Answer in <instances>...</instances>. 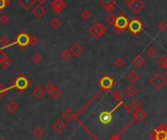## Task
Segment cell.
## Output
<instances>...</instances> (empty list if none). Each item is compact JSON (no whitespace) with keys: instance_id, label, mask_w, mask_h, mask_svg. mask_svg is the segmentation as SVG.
Here are the masks:
<instances>
[{"instance_id":"6da1fadb","label":"cell","mask_w":167,"mask_h":140,"mask_svg":"<svg viewBox=\"0 0 167 140\" xmlns=\"http://www.w3.org/2000/svg\"><path fill=\"white\" fill-rule=\"evenodd\" d=\"M88 31L91 37H93L95 39H99L106 33L107 28H106V26L102 22H96L90 26Z\"/></svg>"},{"instance_id":"7a4b0ae2","label":"cell","mask_w":167,"mask_h":140,"mask_svg":"<svg viewBox=\"0 0 167 140\" xmlns=\"http://www.w3.org/2000/svg\"><path fill=\"white\" fill-rule=\"evenodd\" d=\"M129 22H130V20L124 13H119L118 16H116V22H115V25L113 26V30H114L117 35L122 33L126 29H128Z\"/></svg>"},{"instance_id":"3957f363","label":"cell","mask_w":167,"mask_h":140,"mask_svg":"<svg viewBox=\"0 0 167 140\" xmlns=\"http://www.w3.org/2000/svg\"><path fill=\"white\" fill-rule=\"evenodd\" d=\"M145 29V25L141 21V19L138 17H134L130 20L129 26H128V30L132 33L133 35H140L143 30Z\"/></svg>"},{"instance_id":"277c9868","label":"cell","mask_w":167,"mask_h":140,"mask_svg":"<svg viewBox=\"0 0 167 140\" xmlns=\"http://www.w3.org/2000/svg\"><path fill=\"white\" fill-rule=\"evenodd\" d=\"M150 84H151L155 89L161 90L167 84V78L162 74H160V72H155V74L150 77Z\"/></svg>"},{"instance_id":"5b68a950","label":"cell","mask_w":167,"mask_h":140,"mask_svg":"<svg viewBox=\"0 0 167 140\" xmlns=\"http://www.w3.org/2000/svg\"><path fill=\"white\" fill-rule=\"evenodd\" d=\"M98 85L100 86V88L105 91H109L111 90V88L115 85V81L111 77L104 75L101 78L99 79L98 82Z\"/></svg>"},{"instance_id":"8992f818","label":"cell","mask_w":167,"mask_h":140,"mask_svg":"<svg viewBox=\"0 0 167 140\" xmlns=\"http://www.w3.org/2000/svg\"><path fill=\"white\" fill-rule=\"evenodd\" d=\"M30 40H31V36L29 35H27L26 32H22L18 35L15 43H17L20 48H26V46H28L30 44Z\"/></svg>"},{"instance_id":"52a82bcc","label":"cell","mask_w":167,"mask_h":140,"mask_svg":"<svg viewBox=\"0 0 167 140\" xmlns=\"http://www.w3.org/2000/svg\"><path fill=\"white\" fill-rule=\"evenodd\" d=\"M66 2L64 0H52L50 3L51 10L55 13V14H60L65 8H66Z\"/></svg>"},{"instance_id":"ba28073f","label":"cell","mask_w":167,"mask_h":140,"mask_svg":"<svg viewBox=\"0 0 167 140\" xmlns=\"http://www.w3.org/2000/svg\"><path fill=\"white\" fill-rule=\"evenodd\" d=\"M14 85L19 90H25L28 88V86L30 85V82L28 81V78L25 77H19L14 82Z\"/></svg>"},{"instance_id":"9c48e42d","label":"cell","mask_w":167,"mask_h":140,"mask_svg":"<svg viewBox=\"0 0 167 140\" xmlns=\"http://www.w3.org/2000/svg\"><path fill=\"white\" fill-rule=\"evenodd\" d=\"M150 137L155 140H167V135H166V131H165V128L164 126H160L158 129H156L155 131H153Z\"/></svg>"},{"instance_id":"30bf717a","label":"cell","mask_w":167,"mask_h":140,"mask_svg":"<svg viewBox=\"0 0 167 140\" xmlns=\"http://www.w3.org/2000/svg\"><path fill=\"white\" fill-rule=\"evenodd\" d=\"M129 7L133 12H135L138 14V13H141L145 8V3L143 1V0H135Z\"/></svg>"},{"instance_id":"8fae6325","label":"cell","mask_w":167,"mask_h":140,"mask_svg":"<svg viewBox=\"0 0 167 140\" xmlns=\"http://www.w3.org/2000/svg\"><path fill=\"white\" fill-rule=\"evenodd\" d=\"M69 50L71 51L72 55H73V56H75V57H80L81 55H83V53L85 52L84 47H83V46H82L81 44H79V43H74V44H72V45L70 46Z\"/></svg>"},{"instance_id":"7c38bea8","label":"cell","mask_w":167,"mask_h":140,"mask_svg":"<svg viewBox=\"0 0 167 140\" xmlns=\"http://www.w3.org/2000/svg\"><path fill=\"white\" fill-rule=\"evenodd\" d=\"M32 14L37 19H42L44 17L46 14V10L42 5H36L35 7L32 8Z\"/></svg>"},{"instance_id":"4fadbf2b","label":"cell","mask_w":167,"mask_h":140,"mask_svg":"<svg viewBox=\"0 0 167 140\" xmlns=\"http://www.w3.org/2000/svg\"><path fill=\"white\" fill-rule=\"evenodd\" d=\"M52 128L54 131L61 133L67 129V124H66V123H64L62 121V119H57V121L52 124Z\"/></svg>"},{"instance_id":"5bb4252c","label":"cell","mask_w":167,"mask_h":140,"mask_svg":"<svg viewBox=\"0 0 167 140\" xmlns=\"http://www.w3.org/2000/svg\"><path fill=\"white\" fill-rule=\"evenodd\" d=\"M32 94H33V96H35L37 100H42L45 96V94H46V90H45V88L42 87V86L37 85V87L33 89Z\"/></svg>"},{"instance_id":"9a60e30c","label":"cell","mask_w":167,"mask_h":140,"mask_svg":"<svg viewBox=\"0 0 167 140\" xmlns=\"http://www.w3.org/2000/svg\"><path fill=\"white\" fill-rule=\"evenodd\" d=\"M62 117L64 118V119H65L66 122L70 123V122L73 121V119H75L76 114H75V113L73 112L70 108H67V109L62 113Z\"/></svg>"},{"instance_id":"2e32d148","label":"cell","mask_w":167,"mask_h":140,"mask_svg":"<svg viewBox=\"0 0 167 140\" xmlns=\"http://www.w3.org/2000/svg\"><path fill=\"white\" fill-rule=\"evenodd\" d=\"M126 78H127V81H128L129 82L134 84L140 79V75L138 74L136 71H130L128 74H127Z\"/></svg>"},{"instance_id":"e0dca14e","label":"cell","mask_w":167,"mask_h":140,"mask_svg":"<svg viewBox=\"0 0 167 140\" xmlns=\"http://www.w3.org/2000/svg\"><path fill=\"white\" fill-rule=\"evenodd\" d=\"M145 60L144 56H142V55L136 56L132 61V65L135 67V68H138V69L142 68V67L145 65Z\"/></svg>"},{"instance_id":"ac0fdd59","label":"cell","mask_w":167,"mask_h":140,"mask_svg":"<svg viewBox=\"0 0 167 140\" xmlns=\"http://www.w3.org/2000/svg\"><path fill=\"white\" fill-rule=\"evenodd\" d=\"M130 109L134 112H138L140 110H142L143 109V103L140 101L139 99H135V100H133V101L130 103Z\"/></svg>"},{"instance_id":"d6986e66","label":"cell","mask_w":167,"mask_h":140,"mask_svg":"<svg viewBox=\"0 0 167 140\" xmlns=\"http://www.w3.org/2000/svg\"><path fill=\"white\" fill-rule=\"evenodd\" d=\"M32 135L37 139H42L45 135V130L42 128V126H36L32 130Z\"/></svg>"},{"instance_id":"ffe728a7","label":"cell","mask_w":167,"mask_h":140,"mask_svg":"<svg viewBox=\"0 0 167 140\" xmlns=\"http://www.w3.org/2000/svg\"><path fill=\"white\" fill-rule=\"evenodd\" d=\"M126 94L128 95L129 97H135L138 93H139V89L137 86H135V84H131L129 85L128 87L126 88Z\"/></svg>"},{"instance_id":"44dd1931","label":"cell","mask_w":167,"mask_h":140,"mask_svg":"<svg viewBox=\"0 0 167 140\" xmlns=\"http://www.w3.org/2000/svg\"><path fill=\"white\" fill-rule=\"evenodd\" d=\"M36 0H18V3L22 6L25 10H29L35 4Z\"/></svg>"},{"instance_id":"7402d4cb","label":"cell","mask_w":167,"mask_h":140,"mask_svg":"<svg viewBox=\"0 0 167 140\" xmlns=\"http://www.w3.org/2000/svg\"><path fill=\"white\" fill-rule=\"evenodd\" d=\"M80 18H81L84 22H89L90 20L92 18L91 12L88 9H84L81 13H80Z\"/></svg>"},{"instance_id":"603a6c76","label":"cell","mask_w":167,"mask_h":140,"mask_svg":"<svg viewBox=\"0 0 167 140\" xmlns=\"http://www.w3.org/2000/svg\"><path fill=\"white\" fill-rule=\"evenodd\" d=\"M111 119H112V116L108 112H103L99 116V121L103 124H108L111 121Z\"/></svg>"},{"instance_id":"cb8c5ba5","label":"cell","mask_w":167,"mask_h":140,"mask_svg":"<svg viewBox=\"0 0 167 140\" xmlns=\"http://www.w3.org/2000/svg\"><path fill=\"white\" fill-rule=\"evenodd\" d=\"M50 26H51V28L52 29H54V30H58L60 29L62 26L63 25V22L60 20L59 18H53L51 21H50Z\"/></svg>"},{"instance_id":"d4e9b609","label":"cell","mask_w":167,"mask_h":140,"mask_svg":"<svg viewBox=\"0 0 167 140\" xmlns=\"http://www.w3.org/2000/svg\"><path fill=\"white\" fill-rule=\"evenodd\" d=\"M134 117H135V119H138V121L142 122L146 118V112H145L143 109L138 111V112H134Z\"/></svg>"},{"instance_id":"484cf974","label":"cell","mask_w":167,"mask_h":140,"mask_svg":"<svg viewBox=\"0 0 167 140\" xmlns=\"http://www.w3.org/2000/svg\"><path fill=\"white\" fill-rule=\"evenodd\" d=\"M18 109H19V104L16 101H10L7 104V110L10 113H15V112H17Z\"/></svg>"},{"instance_id":"4316f807","label":"cell","mask_w":167,"mask_h":140,"mask_svg":"<svg viewBox=\"0 0 167 140\" xmlns=\"http://www.w3.org/2000/svg\"><path fill=\"white\" fill-rule=\"evenodd\" d=\"M145 54L149 58H155L157 55V51L155 47H153V46H150V47L146 49Z\"/></svg>"},{"instance_id":"83f0119b","label":"cell","mask_w":167,"mask_h":140,"mask_svg":"<svg viewBox=\"0 0 167 140\" xmlns=\"http://www.w3.org/2000/svg\"><path fill=\"white\" fill-rule=\"evenodd\" d=\"M49 95H50V97L52 98V99H54V100H57V99H59L60 97L62 96V91L60 90V89H58L57 87L53 90L52 92H50L49 93Z\"/></svg>"},{"instance_id":"f1b7e54d","label":"cell","mask_w":167,"mask_h":140,"mask_svg":"<svg viewBox=\"0 0 167 140\" xmlns=\"http://www.w3.org/2000/svg\"><path fill=\"white\" fill-rule=\"evenodd\" d=\"M157 65L163 69H167V56H161L157 61Z\"/></svg>"},{"instance_id":"f546056e","label":"cell","mask_w":167,"mask_h":140,"mask_svg":"<svg viewBox=\"0 0 167 140\" xmlns=\"http://www.w3.org/2000/svg\"><path fill=\"white\" fill-rule=\"evenodd\" d=\"M114 65L117 67V68H123V67L126 65V60L122 57H118L115 59Z\"/></svg>"},{"instance_id":"4dcf8cb0","label":"cell","mask_w":167,"mask_h":140,"mask_svg":"<svg viewBox=\"0 0 167 140\" xmlns=\"http://www.w3.org/2000/svg\"><path fill=\"white\" fill-rule=\"evenodd\" d=\"M0 44L3 46V48L7 47L10 45V39L7 35H2L0 37Z\"/></svg>"},{"instance_id":"1f68e13d","label":"cell","mask_w":167,"mask_h":140,"mask_svg":"<svg viewBox=\"0 0 167 140\" xmlns=\"http://www.w3.org/2000/svg\"><path fill=\"white\" fill-rule=\"evenodd\" d=\"M32 62L35 63V64H37V65H38L39 63H42V55L41 54V53H38V52H37V53H35V54L32 55Z\"/></svg>"},{"instance_id":"d6a6232c","label":"cell","mask_w":167,"mask_h":140,"mask_svg":"<svg viewBox=\"0 0 167 140\" xmlns=\"http://www.w3.org/2000/svg\"><path fill=\"white\" fill-rule=\"evenodd\" d=\"M100 5L103 8H106L111 5H116V1L115 0H100Z\"/></svg>"},{"instance_id":"836d02e7","label":"cell","mask_w":167,"mask_h":140,"mask_svg":"<svg viewBox=\"0 0 167 140\" xmlns=\"http://www.w3.org/2000/svg\"><path fill=\"white\" fill-rule=\"evenodd\" d=\"M71 56H73V55H72V53L69 49H65L61 53V58L64 60V61H68V60H70Z\"/></svg>"},{"instance_id":"e575fe53","label":"cell","mask_w":167,"mask_h":140,"mask_svg":"<svg viewBox=\"0 0 167 140\" xmlns=\"http://www.w3.org/2000/svg\"><path fill=\"white\" fill-rule=\"evenodd\" d=\"M44 88H45L46 92H48V94H49L50 92H52L53 90L56 88V85L53 83V82H47V83L44 85Z\"/></svg>"},{"instance_id":"d590c367","label":"cell","mask_w":167,"mask_h":140,"mask_svg":"<svg viewBox=\"0 0 167 140\" xmlns=\"http://www.w3.org/2000/svg\"><path fill=\"white\" fill-rule=\"evenodd\" d=\"M105 20H106V22H107V24L114 26V25H115V22H116V16H114L113 14H109L107 17H106Z\"/></svg>"},{"instance_id":"8d00e7d4","label":"cell","mask_w":167,"mask_h":140,"mask_svg":"<svg viewBox=\"0 0 167 140\" xmlns=\"http://www.w3.org/2000/svg\"><path fill=\"white\" fill-rule=\"evenodd\" d=\"M8 92V88L6 87V85L3 83H0V97H3L7 94Z\"/></svg>"},{"instance_id":"74e56055","label":"cell","mask_w":167,"mask_h":140,"mask_svg":"<svg viewBox=\"0 0 167 140\" xmlns=\"http://www.w3.org/2000/svg\"><path fill=\"white\" fill-rule=\"evenodd\" d=\"M158 30H160V31H162V32H164V31H166L167 30V22H165V21H161L159 24H158Z\"/></svg>"},{"instance_id":"f35d334b","label":"cell","mask_w":167,"mask_h":140,"mask_svg":"<svg viewBox=\"0 0 167 140\" xmlns=\"http://www.w3.org/2000/svg\"><path fill=\"white\" fill-rule=\"evenodd\" d=\"M0 65H1V67H2L3 69H8L9 67L12 65V61H11V60L8 58V59H6L5 61H3L1 64H0Z\"/></svg>"},{"instance_id":"ab89813d","label":"cell","mask_w":167,"mask_h":140,"mask_svg":"<svg viewBox=\"0 0 167 140\" xmlns=\"http://www.w3.org/2000/svg\"><path fill=\"white\" fill-rule=\"evenodd\" d=\"M9 23V17L7 15H2L1 17H0V24L5 26L7 25Z\"/></svg>"},{"instance_id":"60d3db41","label":"cell","mask_w":167,"mask_h":140,"mask_svg":"<svg viewBox=\"0 0 167 140\" xmlns=\"http://www.w3.org/2000/svg\"><path fill=\"white\" fill-rule=\"evenodd\" d=\"M104 10L108 13V14H113L114 11L116 10V5H111V6H108V7L104 8Z\"/></svg>"},{"instance_id":"b9f144b4","label":"cell","mask_w":167,"mask_h":140,"mask_svg":"<svg viewBox=\"0 0 167 140\" xmlns=\"http://www.w3.org/2000/svg\"><path fill=\"white\" fill-rule=\"evenodd\" d=\"M6 59H8V55L6 54L3 50H1L0 51V64H1L3 61H5Z\"/></svg>"},{"instance_id":"7bdbcfd3","label":"cell","mask_w":167,"mask_h":140,"mask_svg":"<svg viewBox=\"0 0 167 140\" xmlns=\"http://www.w3.org/2000/svg\"><path fill=\"white\" fill-rule=\"evenodd\" d=\"M37 43H38V39H37V37L35 36V35H32V36H31V40H30V44L32 45V46H36Z\"/></svg>"},{"instance_id":"ee69618b","label":"cell","mask_w":167,"mask_h":140,"mask_svg":"<svg viewBox=\"0 0 167 140\" xmlns=\"http://www.w3.org/2000/svg\"><path fill=\"white\" fill-rule=\"evenodd\" d=\"M9 4V0H0V11L3 10Z\"/></svg>"},{"instance_id":"f6af8a7d","label":"cell","mask_w":167,"mask_h":140,"mask_svg":"<svg viewBox=\"0 0 167 140\" xmlns=\"http://www.w3.org/2000/svg\"><path fill=\"white\" fill-rule=\"evenodd\" d=\"M109 140H121V139H120V136H119L118 134H114V135H112V136L110 137Z\"/></svg>"},{"instance_id":"bcb514c9","label":"cell","mask_w":167,"mask_h":140,"mask_svg":"<svg viewBox=\"0 0 167 140\" xmlns=\"http://www.w3.org/2000/svg\"><path fill=\"white\" fill-rule=\"evenodd\" d=\"M36 2L38 4V5H43L46 3V0H36Z\"/></svg>"},{"instance_id":"7dc6e473","label":"cell","mask_w":167,"mask_h":140,"mask_svg":"<svg viewBox=\"0 0 167 140\" xmlns=\"http://www.w3.org/2000/svg\"><path fill=\"white\" fill-rule=\"evenodd\" d=\"M123 1H124L127 5H128V6H130L134 1H135V0H123Z\"/></svg>"},{"instance_id":"c3c4849f","label":"cell","mask_w":167,"mask_h":140,"mask_svg":"<svg viewBox=\"0 0 167 140\" xmlns=\"http://www.w3.org/2000/svg\"><path fill=\"white\" fill-rule=\"evenodd\" d=\"M165 75H166V77H167V69L165 70Z\"/></svg>"},{"instance_id":"681fc988","label":"cell","mask_w":167,"mask_h":140,"mask_svg":"<svg viewBox=\"0 0 167 140\" xmlns=\"http://www.w3.org/2000/svg\"><path fill=\"white\" fill-rule=\"evenodd\" d=\"M165 131H166V135H167V128H165Z\"/></svg>"},{"instance_id":"f907efd6","label":"cell","mask_w":167,"mask_h":140,"mask_svg":"<svg viewBox=\"0 0 167 140\" xmlns=\"http://www.w3.org/2000/svg\"><path fill=\"white\" fill-rule=\"evenodd\" d=\"M0 140H5V139H0Z\"/></svg>"},{"instance_id":"816d5d0a","label":"cell","mask_w":167,"mask_h":140,"mask_svg":"<svg viewBox=\"0 0 167 140\" xmlns=\"http://www.w3.org/2000/svg\"><path fill=\"white\" fill-rule=\"evenodd\" d=\"M1 50H2V49H0V51H1Z\"/></svg>"}]
</instances>
